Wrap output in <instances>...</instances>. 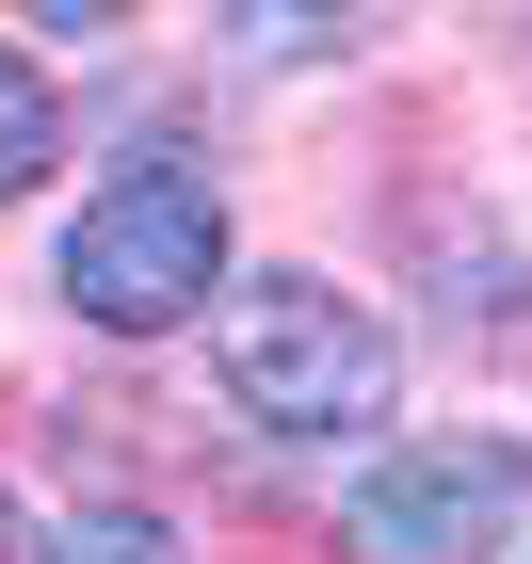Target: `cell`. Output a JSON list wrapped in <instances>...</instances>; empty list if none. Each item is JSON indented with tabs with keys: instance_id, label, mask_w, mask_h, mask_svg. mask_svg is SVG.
Returning a JSON list of instances; mask_svg holds the SVG:
<instances>
[{
	"instance_id": "4",
	"label": "cell",
	"mask_w": 532,
	"mask_h": 564,
	"mask_svg": "<svg viewBox=\"0 0 532 564\" xmlns=\"http://www.w3.org/2000/svg\"><path fill=\"white\" fill-rule=\"evenodd\" d=\"M48 145H65V113H48L33 48H0V194H33V177H48Z\"/></svg>"
},
{
	"instance_id": "6",
	"label": "cell",
	"mask_w": 532,
	"mask_h": 564,
	"mask_svg": "<svg viewBox=\"0 0 532 564\" xmlns=\"http://www.w3.org/2000/svg\"><path fill=\"white\" fill-rule=\"evenodd\" d=\"M0 564H33V532H17V500H0Z\"/></svg>"
},
{
	"instance_id": "2",
	"label": "cell",
	"mask_w": 532,
	"mask_h": 564,
	"mask_svg": "<svg viewBox=\"0 0 532 564\" xmlns=\"http://www.w3.org/2000/svg\"><path fill=\"white\" fill-rule=\"evenodd\" d=\"M48 274H65V306L97 339H162V323L226 306V194L194 162H130V177L82 194V226H65Z\"/></svg>"
},
{
	"instance_id": "1",
	"label": "cell",
	"mask_w": 532,
	"mask_h": 564,
	"mask_svg": "<svg viewBox=\"0 0 532 564\" xmlns=\"http://www.w3.org/2000/svg\"><path fill=\"white\" fill-rule=\"evenodd\" d=\"M210 371H226V403L259 435H371L388 388H403L388 323L355 291H323V274H242L226 323H210Z\"/></svg>"
},
{
	"instance_id": "3",
	"label": "cell",
	"mask_w": 532,
	"mask_h": 564,
	"mask_svg": "<svg viewBox=\"0 0 532 564\" xmlns=\"http://www.w3.org/2000/svg\"><path fill=\"white\" fill-rule=\"evenodd\" d=\"M532 517V435H403L388 468L339 484V564H500V532Z\"/></svg>"
},
{
	"instance_id": "5",
	"label": "cell",
	"mask_w": 532,
	"mask_h": 564,
	"mask_svg": "<svg viewBox=\"0 0 532 564\" xmlns=\"http://www.w3.org/2000/svg\"><path fill=\"white\" fill-rule=\"evenodd\" d=\"M48 564H177V532L145 517V500H97V517H65V549Z\"/></svg>"
}]
</instances>
